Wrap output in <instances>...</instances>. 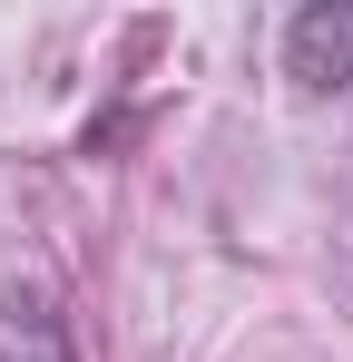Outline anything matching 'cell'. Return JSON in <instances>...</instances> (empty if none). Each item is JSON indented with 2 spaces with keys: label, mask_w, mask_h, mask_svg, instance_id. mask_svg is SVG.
Segmentation results:
<instances>
[{
  "label": "cell",
  "mask_w": 353,
  "mask_h": 362,
  "mask_svg": "<svg viewBox=\"0 0 353 362\" xmlns=\"http://www.w3.org/2000/svg\"><path fill=\"white\" fill-rule=\"evenodd\" d=\"M0 362H69V323L40 294H0Z\"/></svg>",
  "instance_id": "obj_2"
},
{
  "label": "cell",
  "mask_w": 353,
  "mask_h": 362,
  "mask_svg": "<svg viewBox=\"0 0 353 362\" xmlns=\"http://www.w3.org/2000/svg\"><path fill=\"white\" fill-rule=\"evenodd\" d=\"M285 78L294 88H353V0H334V10H294L285 30Z\"/></svg>",
  "instance_id": "obj_1"
}]
</instances>
